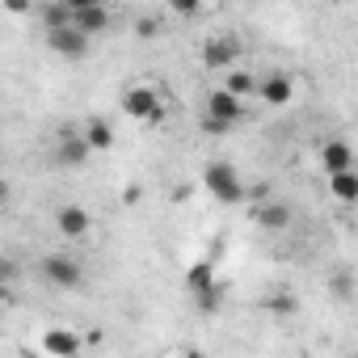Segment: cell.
<instances>
[{
    "instance_id": "10",
    "label": "cell",
    "mask_w": 358,
    "mask_h": 358,
    "mask_svg": "<svg viewBox=\"0 0 358 358\" xmlns=\"http://www.w3.org/2000/svg\"><path fill=\"white\" fill-rule=\"evenodd\" d=\"M43 350H47L51 358H76V354H80V337H76L72 329H47V333H43Z\"/></svg>"
},
{
    "instance_id": "13",
    "label": "cell",
    "mask_w": 358,
    "mask_h": 358,
    "mask_svg": "<svg viewBox=\"0 0 358 358\" xmlns=\"http://www.w3.org/2000/svg\"><path fill=\"white\" fill-rule=\"evenodd\" d=\"M72 22H76V26H80V30H85V34L93 38V34H101V30L110 26V9L101 5V0H97V5H89V9H80V13H76Z\"/></svg>"
},
{
    "instance_id": "7",
    "label": "cell",
    "mask_w": 358,
    "mask_h": 358,
    "mask_svg": "<svg viewBox=\"0 0 358 358\" xmlns=\"http://www.w3.org/2000/svg\"><path fill=\"white\" fill-rule=\"evenodd\" d=\"M257 97H262L266 106H287V101L295 97V80H291L287 72H274V76H266V80L257 85Z\"/></svg>"
},
{
    "instance_id": "20",
    "label": "cell",
    "mask_w": 358,
    "mask_h": 358,
    "mask_svg": "<svg viewBox=\"0 0 358 358\" xmlns=\"http://www.w3.org/2000/svg\"><path fill=\"white\" fill-rule=\"evenodd\" d=\"M169 13H177V17H199L203 13V0H169Z\"/></svg>"
},
{
    "instance_id": "4",
    "label": "cell",
    "mask_w": 358,
    "mask_h": 358,
    "mask_svg": "<svg viewBox=\"0 0 358 358\" xmlns=\"http://www.w3.org/2000/svg\"><path fill=\"white\" fill-rule=\"evenodd\" d=\"M47 47L64 59H85L89 55V34L72 22V26H59V30H47Z\"/></svg>"
},
{
    "instance_id": "1",
    "label": "cell",
    "mask_w": 358,
    "mask_h": 358,
    "mask_svg": "<svg viewBox=\"0 0 358 358\" xmlns=\"http://www.w3.org/2000/svg\"><path fill=\"white\" fill-rule=\"evenodd\" d=\"M203 190H207L215 203H224V207H236V203L245 199V182H241L236 164H228V160H211V164L203 169Z\"/></svg>"
},
{
    "instance_id": "28",
    "label": "cell",
    "mask_w": 358,
    "mask_h": 358,
    "mask_svg": "<svg viewBox=\"0 0 358 358\" xmlns=\"http://www.w3.org/2000/svg\"><path fill=\"white\" fill-rule=\"evenodd\" d=\"M89 5H97V0H68V9H72V13H80V9H89Z\"/></svg>"
},
{
    "instance_id": "5",
    "label": "cell",
    "mask_w": 358,
    "mask_h": 358,
    "mask_svg": "<svg viewBox=\"0 0 358 358\" xmlns=\"http://www.w3.org/2000/svg\"><path fill=\"white\" fill-rule=\"evenodd\" d=\"M199 55H203V68H236V59H241V38H236V34L207 38Z\"/></svg>"
},
{
    "instance_id": "23",
    "label": "cell",
    "mask_w": 358,
    "mask_h": 358,
    "mask_svg": "<svg viewBox=\"0 0 358 358\" xmlns=\"http://www.w3.org/2000/svg\"><path fill=\"white\" fill-rule=\"evenodd\" d=\"M199 127H203L207 135H228V131H232V127H228L224 118H215V114H203V118H199Z\"/></svg>"
},
{
    "instance_id": "17",
    "label": "cell",
    "mask_w": 358,
    "mask_h": 358,
    "mask_svg": "<svg viewBox=\"0 0 358 358\" xmlns=\"http://www.w3.org/2000/svg\"><path fill=\"white\" fill-rule=\"evenodd\" d=\"M38 17H43V30H59V26H72V9H68V0H51V5H43L38 9Z\"/></svg>"
},
{
    "instance_id": "25",
    "label": "cell",
    "mask_w": 358,
    "mask_h": 358,
    "mask_svg": "<svg viewBox=\"0 0 358 358\" xmlns=\"http://www.w3.org/2000/svg\"><path fill=\"white\" fill-rule=\"evenodd\" d=\"M139 199H143V186H135V182H131V186L122 190V203H127V207H135Z\"/></svg>"
},
{
    "instance_id": "27",
    "label": "cell",
    "mask_w": 358,
    "mask_h": 358,
    "mask_svg": "<svg viewBox=\"0 0 358 358\" xmlns=\"http://www.w3.org/2000/svg\"><path fill=\"white\" fill-rule=\"evenodd\" d=\"M190 190H194V186H177V190H173V203H186V199H190Z\"/></svg>"
},
{
    "instance_id": "2",
    "label": "cell",
    "mask_w": 358,
    "mask_h": 358,
    "mask_svg": "<svg viewBox=\"0 0 358 358\" xmlns=\"http://www.w3.org/2000/svg\"><path fill=\"white\" fill-rule=\"evenodd\" d=\"M122 114L127 118H135V122H148V127H156L160 118H164V101H160V93L152 89V85H131L127 93H122Z\"/></svg>"
},
{
    "instance_id": "3",
    "label": "cell",
    "mask_w": 358,
    "mask_h": 358,
    "mask_svg": "<svg viewBox=\"0 0 358 358\" xmlns=\"http://www.w3.org/2000/svg\"><path fill=\"white\" fill-rule=\"evenodd\" d=\"M43 278H47L51 287H59V291H76V287L85 282V270H80V262L68 257V253H47V257H43Z\"/></svg>"
},
{
    "instance_id": "8",
    "label": "cell",
    "mask_w": 358,
    "mask_h": 358,
    "mask_svg": "<svg viewBox=\"0 0 358 358\" xmlns=\"http://www.w3.org/2000/svg\"><path fill=\"white\" fill-rule=\"evenodd\" d=\"M89 156H93V143H89L85 135H64V139H59V148H55V160H59V164H68V169H80Z\"/></svg>"
},
{
    "instance_id": "16",
    "label": "cell",
    "mask_w": 358,
    "mask_h": 358,
    "mask_svg": "<svg viewBox=\"0 0 358 358\" xmlns=\"http://www.w3.org/2000/svg\"><path fill=\"white\" fill-rule=\"evenodd\" d=\"M85 139L93 143V152H110L114 148V127L106 118H89L85 122Z\"/></svg>"
},
{
    "instance_id": "12",
    "label": "cell",
    "mask_w": 358,
    "mask_h": 358,
    "mask_svg": "<svg viewBox=\"0 0 358 358\" xmlns=\"http://www.w3.org/2000/svg\"><path fill=\"white\" fill-rule=\"evenodd\" d=\"M320 164H324V173H337V169H354V148H350L345 139H329V143L320 148Z\"/></svg>"
},
{
    "instance_id": "18",
    "label": "cell",
    "mask_w": 358,
    "mask_h": 358,
    "mask_svg": "<svg viewBox=\"0 0 358 358\" xmlns=\"http://www.w3.org/2000/svg\"><path fill=\"white\" fill-rule=\"evenodd\" d=\"M224 85H228V89H232L236 97H249V93H257V85H262V80H257L253 72H241V68H228V80H224Z\"/></svg>"
},
{
    "instance_id": "15",
    "label": "cell",
    "mask_w": 358,
    "mask_h": 358,
    "mask_svg": "<svg viewBox=\"0 0 358 358\" xmlns=\"http://www.w3.org/2000/svg\"><path fill=\"white\" fill-rule=\"evenodd\" d=\"M257 224H262L266 232H282V228H291V207H287V203H266V207L257 211Z\"/></svg>"
},
{
    "instance_id": "24",
    "label": "cell",
    "mask_w": 358,
    "mask_h": 358,
    "mask_svg": "<svg viewBox=\"0 0 358 358\" xmlns=\"http://www.w3.org/2000/svg\"><path fill=\"white\" fill-rule=\"evenodd\" d=\"M5 9L22 17V13H30V9H34V0H5Z\"/></svg>"
},
{
    "instance_id": "11",
    "label": "cell",
    "mask_w": 358,
    "mask_h": 358,
    "mask_svg": "<svg viewBox=\"0 0 358 358\" xmlns=\"http://www.w3.org/2000/svg\"><path fill=\"white\" fill-rule=\"evenodd\" d=\"M329 194L337 203H358V169H337L329 173Z\"/></svg>"
},
{
    "instance_id": "14",
    "label": "cell",
    "mask_w": 358,
    "mask_h": 358,
    "mask_svg": "<svg viewBox=\"0 0 358 358\" xmlns=\"http://www.w3.org/2000/svg\"><path fill=\"white\" fill-rule=\"evenodd\" d=\"M186 287H190V295H199V291H211V287H220V282H215V262H211V257L194 262V266H190V274H186Z\"/></svg>"
},
{
    "instance_id": "19",
    "label": "cell",
    "mask_w": 358,
    "mask_h": 358,
    "mask_svg": "<svg viewBox=\"0 0 358 358\" xmlns=\"http://www.w3.org/2000/svg\"><path fill=\"white\" fill-rule=\"evenodd\" d=\"M329 295H333V299H354V278H350L345 270L333 274V278H329Z\"/></svg>"
},
{
    "instance_id": "26",
    "label": "cell",
    "mask_w": 358,
    "mask_h": 358,
    "mask_svg": "<svg viewBox=\"0 0 358 358\" xmlns=\"http://www.w3.org/2000/svg\"><path fill=\"white\" fill-rule=\"evenodd\" d=\"M266 308H270V312H291V299L278 295V299H266Z\"/></svg>"
},
{
    "instance_id": "22",
    "label": "cell",
    "mask_w": 358,
    "mask_h": 358,
    "mask_svg": "<svg viewBox=\"0 0 358 358\" xmlns=\"http://www.w3.org/2000/svg\"><path fill=\"white\" fill-rule=\"evenodd\" d=\"M156 34H160V17H152V13H148V17H139V22H135V38H156Z\"/></svg>"
},
{
    "instance_id": "9",
    "label": "cell",
    "mask_w": 358,
    "mask_h": 358,
    "mask_svg": "<svg viewBox=\"0 0 358 358\" xmlns=\"http://www.w3.org/2000/svg\"><path fill=\"white\" fill-rule=\"evenodd\" d=\"M89 224H93V220H89V211H85V207H59V211H55V232H59V236H68V241L85 236V232H89Z\"/></svg>"
},
{
    "instance_id": "6",
    "label": "cell",
    "mask_w": 358,
    "mask_h": 358,
    "mask_svg": "<svg viewBox=\"0 0 358 358\" xmlns=\"http://www.w3.org/2000/svg\"><path fill=\"white\" fill-rule=\"evenodd\" d=\"M207 114H215V118H224L228 127H241V118H245V106H241V97L224 85V89H215L211 97H207Z\"/></svg>"
},
{
    "instance_id": "21",
    "label": "cell",
    "mask_w": 358,
    "mask_h": 358,
    "mask_svg": "<svg viewBox=\"0 0 358 358\" xmlns=\"http://www.w3.org/2000/svg\"><path fill=\"white\" fill-rule=\"evenodd\" d=\"M220 299H224V295H220V287H211V291H199V295H194L199 312H220Z\"/></svg>"
}]
</instances>
